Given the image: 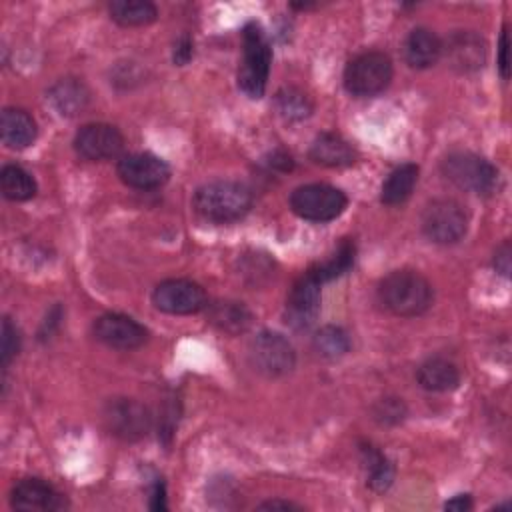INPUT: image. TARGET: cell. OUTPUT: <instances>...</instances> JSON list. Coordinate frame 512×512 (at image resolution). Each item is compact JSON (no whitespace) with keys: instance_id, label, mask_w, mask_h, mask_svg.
<instances>
[{"instance_id":"1","label":"cell","mask_w":512,"mask_h":512,"mask_svg":"<svg viewBox=\"0 0 512 512\" xmlns=\"http://www.w3.org/2000/svg\"><path fill=\"white\" fill-rule=\"evenodd\" d=\"M378 302L394 316L424 314L434 302L432 284L416 270H394L378 284Z\"/></svg>"},{"instance_id":"2","label":"cell","mask_w":512,"mask_h":512,"mask_svg":"<svg viewBox=\"0 0 512 512\" xmlns=\"http://www.w3.org/2000/svg\"><path fill=\"white\" fill-rule=\"evenodd\" d=\"M194 210L210 222H234L252 206V190L238 180H212L192 198Z\"/></svg>"},{"instance_id":"3","label":"cell","mask_w":512,"mask_h":512,"mask_svg":"<svg viewBox=\"0 0 512 512\" xmlns=\"http://www.w3.org/2000/svg\"><path fill=\"white\" fill-rule=\"evenodd\" d=\"M272 48L264 28L258 22H248L242 28V60L238 68V88L248 98H262L268 84Z\"/></svg>"},{"instance_id":"4","label":"cell","mask_w":512,"mask_h":512,"mask_svg":"<svg viewBox=\"0 0 512 512\" xmlns=\"http://www.w3.org/2000/svg\"><path fill=\"white\" fill-rule=\"evenodd\" d=\"M440 170L454 186L466 192H472L478 196H490L498 190V182H500L498 168L474 152H464V150L450 152L448 156H444Z\"/></svg>"},{"instance_id":"5","label":"cell","mask_w":512,"mask_h":512,"mask_svg":"<svg viewBox=\"0 0 512 512\" xmlns=\"http://www.w3.org/2000/svg\"><path fill=\"white\" fill-rule=\"evenodd\" d=\"M392 60L380 50H368L354 56L344 68V88L356 98H370L392 82Z\"/></svg>"},{"instance_id":"6","label":"cell","mask_w":512,"mask_h":512,"mask_svg":"<svg viewBox=\"0 0 512 512\" xmlns=\"http://www.w3.org/2000/svg\"><path fill=\"white\" fill-rule=\"evenodd\" d=\"M346 206V194L340 188L324 182L302 184L290 194L292 212L308 222H330L338 218Z\"/></svg>"},{"instance_id":"7","label":"cell","mask_w":512,"mask_h":512,"mask_svg":"<svg viewBox=\"0 0 512 512\" xmlns=\"http://www.w3.org/2000/svg\"><path fill=\"white\" fill-rule=\"evenodd\" d=\"M420 226L424 236L434 244H456L468 232V214L460 202L436 198L424 206Z\"/></svg>"},{"instance_id":"8","label":"cell","mask_w":512,"mask_h":512,"mask_svg":"<svg viewBox=\"0 0 512 512\" xmlns=\"http://www.w3.org/2000/svg\"><path fill=\"white\" fill-rule=\"evenodd\" d=\"M254 370L266 378H282L296 366L294 346L278 332L264 330L256 334L248 348Z\"/></svg>"},{"instance_id":"9","label":"cell","mask_w":512,"mask_h":512,"mask_svg":"<svg viewBox=\"0 0 512 512\" xmlns=\"http://www.w3.org/2000/svg\"><path fill=\"white\" fill-rule=\"evenodd\" d=\"M102 418L108 432L126 442H136L144 438L152 426L150 410L134 398L108 400Z\"/></svg>"},{"instance_id":"10","label":"cell","mask_w":512,"mask_h":512,"mask_svg":"<svg viewBox=\"0 0 512 512\" xmlns=\"http://www.w3.org/2000/svg\"><path fill=\"white\" fill-rule=\"evenodd\" d=\"M152 304L160 312L172 316H186L206 310L208 296L198 282L186 278H168L154 288Z\"/></svg>"},{"instance_id":"11","label":"cell","mask_w":512,"mask_h":512,"mask_svg":"<svg viewBox=\"0 0 512 512\" xmlns=\"http://www.w3.org/2000/svg\"><path fill=\"white\" fill-rule=\"evenodd\" d=\"M320 282L306 270L290 288L284 306V320L292 330H308L320 314Z\"/></svg>"},{"instance_id":"12","label":"cell","mask_w":512,"mask_h":512,"mask_svg":"<svg viewBox=\"0 0 512 512\" xmlns=\"http://www.w3.org/2000/svg\"><path fill=\"white\" fill-rule=\"evenodd\" d=\"M74 150L78 156L90 162L122 158L124 136L112 124H104V122L84 124L74 136Z\"/></svg>"},{"instance_id":"13","label":"cell","mask_w":512,"mask_h":512,"mask_svg":"<svg viewBox=\"0 0 512 512\" xmlns=\"http://www.w3.org/2000/svg\"><path fill=\"white\" fill-rule=\"evenodd\" d=\"M116 172L120 180L136 190H152L170 178V166L150 152L126 154L118 160Z\"/></svg>"},{"instance_id":"14","label":"cell","mask_w":512,"mask_h":512,"mask_svg":"<svg viewBox=\"0 0 512 512\" xmlns=\"http://www.w3.org/2000/svg\"><path fill=\"white\" fill-rule=\"evenodd\" d=\"M96 340L116 350H136L148 340V330L134 318L120 312H106L92 324Z\"/></svg>"},{"instance_id":"15","label":"cell","mask_w":512,"mask_h":512,"mask_svg":"<svg viewBox=\"0 0 512 512\" xmlns=\"http://www.w3.org/2000/svg\"><path fill=\"white\" fill-rule=\"evenodd\" d=\"M486 40L474 30H456L442 42V56L458 74H472L486 62Z\"/></svg>"},{"instance_id":"16","label":"cell","mask_w":512,"mask_h":512,"mask_svg":"<svg viewBox=\"0 0 512 512\" xmlns=\"http://www.w3.org/2000/svg\"><path fill=\"white\" fill-rule=\"evenodd\" d=\"M10 506L14 510L56 512L68 506L66 496L42 478H22L10 490Z\"/></svg>"},{"instance_id":"17","label":"cell","mask_w":512,"mask_h":512,"mask_svg":"<svg viewBox=\"0 0 512 512\" xmlns=\"http://www.w3.org/2000/svg\"><path fill=\"white\" fill-rule=\"evenodd\" d=\"M310 160L326 166V168H348L356 162L358 152L356 148L342 138L340 134L334 132H322L314 138L310 146Z\"/></svg>"},{"instance_id":"18","label":"cell","mask_w":512,"mask_h":512,"mask_svg":"<svg viewBox=\"0 0 512 512\" xmlns=\"http://www.w3.org/2000/svg\"><path fill=\"white\" fill-rule=\"evenodd\" d=\"M0 136L2 142L12 150L28 148L38 136L36 120L24 108L8 106L0 114Z\"/></svg>"},{"instance_id":"19","label":"cell","mask_w":512,"mask_h":512,"mask_svg":"<svg viewBox=\"0 0 512 512\" xmlns=\"http://www.w3.org/2000/svg\"><path fill=\"white\" fill-rule=\"evenodd\" d=\"M442 56V40L424 26L410 30L404 40V58L408 66L416 70H424L434 66Z\"/></svg>"},{"instance_id":"20","label":"cell","mask_w":512,"mask_h":512,"mask_svg":"<svg viewBox=\"0 0 512 512\" xmlns=\"http://www.w3.org/2000/svg\"><path fill=\"white\" fill-rule=\"evenodd\" d=\"M46 98L60 116L72 118L88 106L90 92H88V88L82 80L62 78V80H58L56 84L50 86Z\"/></svg>"},{"instance_id":"21","label":"cell","mask_w":512,"mask_h":512,"mask_svg":"<svg viewBox=\"0 0 512 512\" xmlns=\"http://www.w3.org/2000/svg\"><path fill=\"white\" fill-rule=\"evenodd\" d=\"M416 380L428 392H450L460 384V370L452 360L432 356L420 364Z\"/></svg>"},{"instance_id":"22","label":"cell","mask_w":512,"mask_h":512,"mask_svg":"<svg viewBox=\"0 0 512 512\" xmlns=\"http://www.w3.org/2000/svg\"><path fill=\"white\" fill-rule=\"evenodd\" d=\"M208 310V320L224 334L238 336L244 334L252 326V312L248 310L246 304L236 302V300H220L214 304L206 306Z\"/></svg>"},{"instance_id":"23","label":"cell","mask_w":512,"mask_h":512,"mask_svg":"<svg viewBox=\"0 0 512 512\" xmlns=\"http://www.w3.org/2000/svg\"><path fill=\"white\" fill-rule=\"evenodd\" d=\"M418 174H420V168L412 162H406V164H400L398 168H394L388 174V178L382 182V190H380L382 204H386V206L404 204L414 192Z\"/></svg>"},{"instance_id":"24","label":"cell","mask_w":512,"mask_h":512,"mask_svg":"<svg viewBox=\"0 0 512 512\" xmlns=\"http://www.w3.org/2000/svg\"><path fill=\"white\" fill-rule=\"evenodd\" d=\"M108 12L116 24L126 28L146 26L158 18V8L148 0H114Z\"/></svg>"},{"instance_id":"25","label":"cell","mask_w":512,"mask_h":512,"mask_svg":"<svg viewBox=\"0 0 512 512\" xmlns=\"http://www.w3.org/2000/svg\"><path fill=\"white\" fill-rule=\"evenodd\" d=\"M354 258H356V246L350 238H342L340 244L336 246L334 254L330 258H326L324 262H318L314 266L308 268V272L320 282H330L342 274H346L352 266H354Z\"/></svg>"},{"instance_id":"26","label":"cell","mask_w":512,"mask_h":512,"mask_svg":"<svg viewBox=\"0 0 512 512\" xmlns=\"http://www.w3.org/2000/svg\"><path fill=\"white\" fill-rule=\"evenodd\" d=\"M0 188L6 200L24 202L36 194V180L18 164H6L0 170Z\"/></svg>"},{"instance_id":"27","label":"cell","mask_w":512,"mask_h":512,"mask_svg":"<svg viewBox=\"0 0 512 512\" xmlns=\"http://www.w3.org/2000/svg\"><path fill=\"white\" fill-rule=\"evenodd\" d=\"M274 106H276V112L288 122L306 120L314 108L310 96L296 86L280 88L274 96Z\"/></svg>"},{"instance_id":"28","label":"cell","mask_w":512,"mask_h":512,"mask_svg":"<svg viewBox=\"0 0 512 512\" xmlns=\"http://www.w3.org/2000/svg\"><path fill=\"white\" fill-rule=\"evenodd\" d=\"M360 452H362L364 466L368 470V486L374 492L388 490L392 486V480H394V466H392V462L380 450H376L370 444H362Z\"/></svg>"},{"instance_id":"29","label":"cell","mask_w":512,"mask_h":512,"mask_svg":"<svg viewBox=\"0 0 512 512\" xmlns=\"http://www.w3.org/2000/svg\"><path fill=\"white\" fill-rule=\"evenodd\" d=\"M312 344H314V350L322 358H328V360H336L350 350V338H348L346 330L340 326H334V324L322 326L314 334Z\"/></svg>"},{"instance_id":"30","label":"cell","mask_w":512,"mask_h":512,"mask_svg":"<svg viewBox=\"0 0 512 512\" xmlns=\"http://www.w3.org/2000/svg\"><path fill=\"white\" fill-rule=\"evenodd\" d=\"M406 404L402 402V398H396V396H386V398H380L374 408H372V414L374 418L384 424V426H394V424H400L404 418H406Z\"/></svg>"},{"instance_id":"31","label":"cell","mask_w":512,"mask_h":512,"mask_svg":"<svg viewBox=\"0 0 512 512\" xmlns=\"http://www.w3.org/2000/svg\"><path fill=\"white\" fill-rule=\"evenodd\" d=\"M0 362L2 368L6 370L8 364L16 358V354L20 352V332L18 328L12 324V320L8 316H4L2 320V332H0Z\"/></svg>"},{"instance_id":"32","label":"cell","mask_w":512,"mask_h":512,"mask_svg":"<svg viewBox=\"0 0 512 512\" xmlns=\"http://www.w3.org/2000/svg\"><path fill=\"white\" fill-rule=\"evenodd\" d=\"M192 54H194V42H192V38H190L188 34H182V36L176 40V44H174V52H172L174 64H176V66L188 64L190 58H192Z\"/></svg>"},{"instance_id":"33","label":"cell","mask_w":512,"mask_h":512,"mask_svg":"<svg viewBox=\"0 0 512 512\" xmlns=\"http://www.w3.org/2000/svg\"><path fill=\"white\" fill-rule=\"evenodd\" d=\"M510 242L504 240L496 250H494V258H492V266L498 274H502L504 278L510 276Z\"/></svg>"},{"instance_id":"34","label":"cell","mask_w":512,"mask_h":512,"mask_svg":"<svg viewBox=\"0 0 512 512\" xmlns=\"http://www.w3.org/2000/svg\"><path fill=\"white\" fill-rule=\"evenodd\" d=\"M498 70L504 80L510 76V60H508V30L504 28L498 40Z\"/></svg>"},{"instance_id":"35","label":"cell","mask_w":512,"mask_h":512,"mask_svg":"<svg viewBox=\"0 0 512 512\" xmlns=\"http://www.w3.org/2000/svg\"><path fill=\"white\" fill-rule=\"evenodd\" d=\"M152 510H166V486L162 480L154 482L152 486V498H150Z\"/></svg>"},{"instance_id":"36","label":"cell","mask_w":512,"mask_h":512,"mask_svg":"<svg viewBox=\"0 0 512 512\" xmlns=\"http://www.w3.org/2000/svg\"><path fill=\"white\" fill-rule=\"evenodd\" d=\"M446 510H454V512H466L472 508V498L470 494H458L454 498H450L446 504H444Z\"/></svg>"},{"instance_id":"37","label":"cell","mask_w":512,"mask_h":512,"mask_svg":"<svg viewBox=\"0 0 512 512\" xmlns=\"http://www.w3.org/2000/svg\"><path fill=\"white\" fill-rule=\"evenodd\" d=\"M272 160L268 162L270 166H274V168H278V170H282V172H286V170H290L292 166H294V162H292V156L288 154V152H284V150H276V152H272V156H270Z\"/></svg>"},{"instance_id":"38","label":"cell","mask_w":512,"mask_h":512,"mask_svg":"<svg viewBox=\"0 0 512 512\" xmlns=\"http://www.w3.org/2000/svg\"><path fill=\"white\" fill-rule=\"evenodd\" d=\"M258 508L260 510H300V506L290 500H268V502H262Z\"/></svg>"}]
</instances>
